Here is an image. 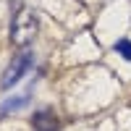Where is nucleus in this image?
<instances>
[{
  "label": "nucleus",
  "mask_w": 131,
  "mask_h": 131,
  "mask_svg": "<svg viewBox=\"0 0 131 131\" xmlns=\"http://www.w3.org/2000/svg\"><path fill=\"white\" fill-rule=\"evenodd\" d=\"M113 50H115L123 60H131V39H118L115 45H113Z\"/></svg>",
  "instance_id": "39448f33"
},
{
  "label": "nucleus",
  "mask_w": 131,
  "mask_h": 131,
  "mask_svg": "<svg viewBox=\"0 0 131 131\" xmlns=\"http://www.w3.org/2000/svg\"><path fill=\"white\" fill-rule=\"evenodd\" d=\"M31 63H34V55H31L29 50H24L21 55H16L13 60H10V66L5 68V73H3V79H0V89H10V86H16L24 76L29 73V68H31Z\"/></svg>",
  "instance_id": "f03ea898"
},
{
  "label": "nucleus",
  "mask_w": 131,
  "mask_h": 131,
  "mask_svg": "<svg viewBox=\"0 0 131 131\" xmlns=\"http://www.w3.org/2000/svg\"><path fill=\"white\" fill-rule=\"evenodd\" d=\"M37 16L31 13V10H18V13H13V21H10V39H13V45L18 47H26L31 39H34L37 34Z\"/></svg>",
  "instance_id": "f257e3e1"
},
{
  "label": "nucleus",
  "mask_w": 131,
  "mask_h": 131,
  "mask_svg": "<svg viewBox=\"0 0 131 131\" xmlns=\"http://www.w3.org/2000/svg\"><path fill=\"white\" fill-rule=\"evenodd\" d=\"M31 126H34V131H58L60 121H58V115L52 110H39L31 118Z\"/></svg>",
  "instance_id": "7ed1b4c3"
},
{
  "label": "nucleus",
  "mask_w": 131,
  "mask_h": 131,
  "mask_svg": "<svg viewBox=\"0 0 131 131\" xmlns=\"http://www.w3.org/2000/svg\"><path fill=\"white\" fill-rule=\"evenodd\" d=\"M29 100H31V92H24L18 97H10V100H5L3 105H0V115H8V113H16V110H21V107H26Z\"/></svg>",
  "instance_id": "20e7f679"
}]
</instances>
